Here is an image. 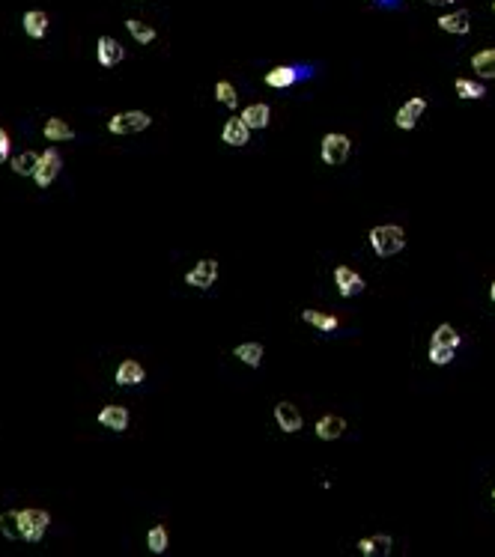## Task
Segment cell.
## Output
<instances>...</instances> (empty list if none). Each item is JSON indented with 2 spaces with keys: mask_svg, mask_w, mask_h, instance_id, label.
<instances>
[{
  "mask_svg": "<svg viewBox=\"0 0 495 557\" xmlns=\"http://www.w3.org/2000/svg\"><path fill=\"white\" fill-rule=\"evenodd\" d=\"M215 280H218V262L215 260H200L191 272H185V283L194 286V290H209Z\"/></svg>",
  "mask_w": 495,
  "mask_h": 557,
  "instance_id": "cell-7",
  "label": "cell"
},
{
  "mask_svg": "<svg viewBox=\"0 0 495 557\" xmlns=\"http://www.w3.org/2000/svg\"><path fill=\"white\" fill-rule=\"evenodd\" d=\"M492 498H495V489H492Z\"/></svg>",
  "mask_w": 495,
  "mask_h": 557,
  "instance_id": "cell-37",
  "label": "cell"
},
{
  "mask_svg": "<svg viewBox=\"0 0 495 557\" xmlns=\"http://www.w3.org/2000/svg\"><path fill=\"white\" fill-rule=\"evenodd\" d=\"M349 152H352V140L346 138V134H325L322 138V146H320V155L325 164H332V167H340L346 164V158H349Z\"/></svg>",
  "mask_w": 495,
  "mask_h": 557,
  "instance_id": "cell-4",
  "label": "cell"
},
{
  "mask_svg": "<svg viewBox=\"0 0 495 557\" xmlns=\"http://www.w3.org/2000/svg\"><path fill=\"white\" fill-rule=\"evenodd\" d=\"M439 27L444 33H469L471 24H469V12L459 9V12H451V15H442L439 19Z\"/></svg>",
  "mask_w": 495,
  "mask_h": 557,
  "instance_id": "cell-21",
  "label": "cell"
},
{
  "mask_svg": "<svg viewBox=\"0 0 495 557\" xmlns=\"http://www.w3.org/2000/svg\"><path fill=\"white\" fill-rule=\"evenodd\" d=\"M379 4H394V0H379Z\"/></svg>",
  "mask_w": 495,
  "mask_h": 557,
  "instance_id": "cell-35",
  "label": "cell"
},
{
  "mask_svg": "<svg viewBox=\"0 0 495 557\" xmlns=\"http://www.w3.org/2000/svg\"><path fill=\"white\" fill-rule=\"evenodd\" d=\"M21 24H24V33H27L30 39H42L45 33H48V15L42 9H27Z\"/></svg>",
  "mask_w": 495,
  "mask_h": 557,
  "instance_id": "cell-15",
  "label": "cell"
},
{
  "mask_svg": "<svg viewBox=\"0 0 495 557\" xmlns=\"http://www.w3.org/2000/svg\"><path fill=\"white\" fill-rule=\"evenodd\" d=\"M275 420H277V426L284 432H290V435L302 429V414L292 402H277L275 405Z\"/></svg>",
  "mask_w": 495,
  "mask_h": 557,
  "instance_id": "cell-12",
  "label": "cell"
},
{
  "mask_svg": "<svg viewBox=\"0 0 495 557\" xmlns=\"http://www.w3.org/2000/svg\"><path fill=\"white\" fill-rule=\"evenodd\" d=\"M430 346H442V349H459V334L454 331V325H439L436 328V334H433V340H430Z\"/></svg>",
  "mask_w": 495,
  "mask_h": 557,
  "instance_id": "cell-23",
  "label": "cell"
},
{
  "mask_svg": "<svg viewBox=\"0 0 495 557\" xmlns=\"http://www.w3.org/2000/svg\"><path fill=\"white\" fill-rule=\"evenodd\" d=\"M98 424L111 432H126L128 429V409L126 405H105L98 412Z\"/></svg>",
  "mask_w": 495,
  "mask_h": 557,
  "instance_id": "cell-10",
  "label": "cell"
},
{
  "mask_svg": "<svg viewBox=\"0 0 495 557\" xmlns=\"http://www.w3.org/2000/svg\"><path fill=\"white\" fill-rule=\"evenodd\" d=\"M302 319L307 325H313V328H320V331H337V316H332V313H320V310H302Z\"/></svg>",
  "mask_w": 495,
  "mask_h": 557,
  "instance_id": "cell-22",
  "label": "cell"
},
{
  "mask_svg": "<svg viewBox=\"0 0 495 557\" xmlns=\"http://www.w3.org/2000/svg\"><path fill=\"white\" fill-rule=\"evenodd\" d=\"M0 533H4L6 539H19L21 531H19V513H0Z\"/></svg>",
  "mask_w": 495,
  "mask_h": 557,
  "instance_id": "cell-30",
  "label": "cell"
},
{
  "mask_svg": "<svg viewBox=\"0 0 495 557\" xmlns=\"http://www.w3.org/2000/svg\"><path fill=\"white\" fill-rule=\"evenodd\" d=\"M9 149H12V143H9V134L0 128V164H4L6 158H9Z\"/></svg>",
  "mask_w": 495,
  "mask_h": 557,
  "instance_id": "cell-32",
  "label": "cell"
},
{
  "mask_svg": "<svg viewBox=\"0 0 495 557\" xmlns=\"http://www.w3.org/2000/svg\"><path fill=\"white\" fill-rule=\"evenodd\" d=\"M153 123V116L146 111H123V113H113L108 120V131L111 134H138V131H146Z\"/></svg>",
  "mask_w": 495,
  "mask_h": 557,
  "instance_id": "cell-3",
  "label": "cell"
},
{
  "mask_svg": "<svg viewBox=\"0 0 495 557\" xmlns=\"http://www.w3.org/2000/svg\"><path fill=\"white\" fill-rule=\"evenodd\" d=\"M489 295H492V301H495V280H492V286H489Z\"/></svg>",
  "mask_w": 495,
  "mask_h": 557,
  "instance_id": "cell-34",
  "label": "cell"
},
{
  "mask_svg": "<svg viewBox=\"0 0 495 557\" xmlns=\"http://www.w3.org/2000/svg\"><path fill=\"white\" fill-rule=\"evenodd\" d=\"M126 30L135 36V42H141V45H150L153 39H155V27L153 24H143L141 19H128L126 21Z\"/></svg>",
  "mask_w": 495,
  "mask_h": 557,
  "instance_id": "cell-24",
  "label": "cell"
},
{
  "mask_svg": "<svg viewBox=\"0 0 495 557\" xmlns=\"http://www.w3.org/2000/svg\"><path fill=\"white\" fill-rule=\"evenodd\" d=\"M233 354L248 367H260L262 364V346L260 343H242V346H236Z\"/></svg>",
  "mask_w": 495,
  "mask_h": 557,
  "instance_id": "cell-26",
  "label": "cell"
},
{
  "mask_svg": "<svg viewBox=\"0 0 495 557\" xmlns=\"http://www.w3.org/2000/svg\"><path fill=\"white\" fill-rule=\"evenodd\" d=\"M48 525H51V516L45 510H36V506H27V510H19V531L24 543H39L45 536Z\"/></svg>",
  "mask_w": 495,
  "mask_h": 557,
  "instance_id": "cell-2",
  "label": "cell"
},
{
  "mask_svg": "<svg viewBox=\"0 0 495 557\" xmlns=\"http://www.w3.org/2000/svg\"><path fill=\"white\" fill-rule=\"evenodd\" d=\"M75 138V128L60 120V116H51V120L45 123V140L48 143H63V140H72Z\"/></svg>",
  "mask_w": 495,
  "mask_h": 557,
  "instance_id": "cell-18",
  "label": "cell"
},
{
  "mask_svg": "<svg viewBox=\"0 0 495 557\" xmlns=\"http://www.w3.org/2000/svg\"><path fill=\"white\" fill-rule=\"evenodd\" d=\"M456 93L463 96V98H484L486 90H484V83L481 81H469V78H456Z\"/></svg>",
  "mask_w": 495,
  "mask_h": 557,
  "instance_id": "cell-28",
  "label": "cell"
},
{
  "mask_svg": "<svg viewBox=\"0 0 495 557\" xmlns=\"http://www.w3.org/2000/svg\"><path fill=\"white\" fill-rule=\"evenodd\" d=\"M424 111H427V98L415 96V98H409L406 105L397 111V116H394V120H397V126H400L403 131H412V128H415V123L421 120Z\"/></svg>",
  "mask_w": 495,
  "mask_h": 557,
  "instance_id": "cell-9",
  "label": "cell"
},
{
  "mask_svg": "<svg viewBox=\"0 0 495 557\" xmlns=\"http://www.w3.org/2000/svg\"><path fill=\"white\" fill-rule=\"evenodd\" d=\"M394 539L388 533H376V536H364L358 539V551L364 557H379V554H391Z\"/></svg>",
  "mask_w": 495,
  "mask_h": 557,
  "instance_id": "cell-14",
  "label": "cell"
},
{
  "mask_svg": "<svg viewBox=\"0 0 495 557\" xmlns=\"http://www.w3.org/2000/svg\"><path fill=\"white\" fill-rule=\"evenodd\" d=\"M36 161H39V155L36 152H21V155H15L12 161H9V167L19 176H33L36 173Z\"/></svg>",
  "mask_w": 495,
  "mask_h": 557,
  "instance_id": "cell-25",
  "label": "cell"
},
{
  "mask_svg": "<svg viewBox=\"0 0 495 557\" xmlns=\"http://www.w3.org/2000/svg\"><path fill=\"white\" fill-rule=\"evenodd\" d=\"M242 120H245V126L251 131L254 128H266L269 120H272V111H269V105H248L242 111Z\"/></svg>",
  "mask_w": 495,
  "mask_h": 557,
  "instance_id": "cell-19",
  "label": "cell"
},
{
  "mask_svg": "<svg viewBox=\"0 0 495 557\" xmlns=\"http://www.w3.org/2000/svg\"><path fill=\"white\" fill-rule=\"evenodd\" d=\"M146 379V369L138 364V361H123L120 367H117V376H113V382L117 384H123V387H128V384H141Z\"/></svg>",
  "mask_w": 495,
  "mask_h": 557,
  "instance_id": "cell-16",
  "label": "cell"
},
{
  "mask_svg": "<svg viewBox=\"0 0 495 557\" xmlns=\"http://www.w3.org/2000/svg\"><path fill=\"white\" fill-rule=\"evenodd\" d=\"M221 140H224L227 146H248V143H251V128L245 126L242 116H233V120L224 126Z\"/></svg>",
  "mask_w": 495,
  "mask_h": 557,
  "instance_id": "cell-11",
  "label": "cell"
},
{
  "mask_svg": "<svg viewBox=\"0 0 495 557\" xmlns=\"http://www.w3.org/2000/svg\"><path fill=\"white\" fill-rule=\"evenodd\" d=\"M146 546H150L153 554H164V551H168V528H164V525H153L150 533H146Z\"/></svg>",
  "mask_w": 495,
  "mask_h": 557,
  "instance_id": "cell-27",
  "label": "cell"
},
{
  "mask_svg": "<svg viewBox=\"0 0 495 557\" xmlns=\"http://www.w3.org/2000/svg\"><path fill=\"white\" fill-rule=\"evenodd\" d=\"M370 245H373V250H376V257L388 260V257H394V253H400V250L406 247V232H403V227H397V224L373 227V230H370Z\"/></svg>",
  "mask_w": 495,
  "mask_h": 557,
  "instance_id": "cell-1",
  "label": "cell"
},
{
  "mask_svg": "<svg viewBox=\"0 0 495 557\" xmlns=\"http://www.w3.org/2000/svg\"><path fill=\"white\" fill-rule=\"evenodd\" d=\"M427 4H433V6H448V4H454V0H427Z\"/></svg>",
  "mask_w": 495,
  "mask_h": 557,
  "instance_id": "cell-33",
  "label": "cell"
},
{
  "mask_svg": "<svg viewBox=\"0 0 495 557\" xmlns=\"http://www.w3.org/2000/svg\"><path fill=\"white\" fill-rule=\"evenodd\" d=\"M60 167H63V158H60V152L54 146H48L45 152H39V161H36V173H33V179H36L39 188H48L57 173H60Z\"/></svg>",
  "mask_w": 495,
  "mask_h": 557,
  "instance_id": "cell-5",
  "label": "cell"
},
{
  "mask_svg": "<svg viewBox=\"0 0 495 557\" xmlns=\"http://www.w3.org/2000/svg\"><path fill=\"white\" fill-rule=\"evenodd\" d=\"M335 283H337V292L343 298H352L358 292H364V277H361L358 272H352L349 265H337L335 268Z\"/></svg>",
  "mask_w": 495,
  "mask_h": 557,
  "instance_id": "cell-8",
  "label": "cell"
},
{
  "mask_svg": "<svg viewBox=\"0 0 495 557\" xmlns=\"http://www.w3.org/2000/svg\"><path fill=\"white\" fill-rule=\"evenodd\" d=\"M471 69L481 75V78H495V48H486V51H477L471 57Z\"/></svg>",
  "mask_w": 495,
  "mask_h": 557,
  "instance_id": "cell-20",
  "label": "cell"
},
{
  "mask_svg": "<svg viewBox=\"0 0 495 557\" xmlns=\"http://www.w3.org/2000/svg\"><path fill=\"white\" fill-rule=\"evenodd\" d=\"M346 429V420L340 414H325L322 420H317V438H322V441H335V438H340Z\"/></svg>",
  "mask_w": 495,
  "mask_h": 557,
  "instance_id": "cell-17",
  "label": "cell"
},
{
  "mask_svg": "<svg viewBox=\"0 0 495 557\" xmlns=\"http://www.w3.org/2000/svg\"><path fill=\"white\" fill-rule=\"evenodd\" d=\"M492 9H495V0H492Z\"/></svg>",
  "mask_w": 495,
  "mask_h": 557,
  "instance_id": "cell-36",
  "label": "cell"
},
{
  "mask_svg": "<svg viewBox=\"0 0 495 557\" xmlns=\"http://www.w3.org/2000/svg\"><path fill=\"white\" fill-rule=\"evenodd\" d=\"M96 57H98V66L113 69V66H120L126 60V48L117 39H113V36H98V42H96Z\"/></svg>",
  "mask_w": 495,
  "mask_h": 557,
  "instance_id": "cell-6",
  "label": "cell"
},
{
  "mask_svg": "<svg viewBox=\"0 0 495 557\" xmlns=\"http://www.w3.org/2000/svg\"><path fill=\"white\" fill-rule=\"evenodd\" d=\"M215 98L221 101V105H227V108H236V105H239L236 87H233L230 81H218V83H215Z\"/></svg>",
  "mask_w": 495,
  "mask_h": 557,
  "instance_id": "cell-29",
  "label": "cell"
},
{
  "mask_svg": "<svg viewBox=\"0 0 495 557\" xmlns=\"http://www.w3.org/2000/svg\"><path fill=\"white\" fill-rule=\"evenodd\" d=\"M454 354H456V349H442V346H430V361H433V364H439V367L451 364V361H454Z\"/></svg>",
  "mask_w": 495,
  "mask_h": 557,
  "instance_id": "cell-31",
  "label": "cell"
},
{
  "mask_svg": "<svg viewBox=\"0 0 495 557\" xmlns=\"http://www.w3.org/2000/svg\"><path fill=\"white\" fill-rule=\"evenodd\" d=\"M299 78H302V69H295V66H275L272 72H266V83L272 90H287Z\"/></svg>",
  "mask_w": 495,
  "mask_h": 557,
  "instance_id": "cell-13",
  "label": "cell"
}]
</instances>
